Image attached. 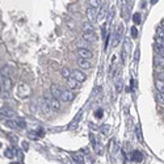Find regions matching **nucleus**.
<instances>
[{
	"label": "nucleus",
	"mask_w": 164,
	"mask_h": 164,
	"mask_svg": "<svg viewBox=\"0 0 164 164\" xmlns=\"http://www.w3.org/2000/svg\"><path fill=\"white\" fill-rule=\"evenodd\" d=\"M96 16H97L96 9H95V8H91V7H88V9H87L88 21H89V23H92V24H95V23H96Z\"/></svg>",
	"instance_id": "obj_8"
},
{
	"label": "nucleus",
	"mask_w": 164,
	"mask_h": 164,
	"mask_svg": "<svg viewBox=\"0 0 164 164\" xmlns=\"http://www.w3.org/2000/svg\"><path fill=\"white\" fill-rule=\"evenodd\" d=\"M113 16H114V8H110L109 11H108V24H110L112 21H113Z\"/></svg>",
	"instance_id": "obj_28"
},
{
	"label": "nucleus",
	"mask_w": 164,
	"mask_h": 164,
	"mask_svg": "<svg viewBox=\"0 0 164 164\" xmlns=\"http://www.w3.org/2000/svg\"><path fill=\"white\" fill-rule=\"evenodd\" d=\"M156 99H158L160 102H163V104H164V93H163V92H159V93L156 95Z\"/></svg>",
	"instance_id": "obj_36"
},
{
	"label": "nucleus",
	"mask_w": 164,
	"mask_h": 164,
	"mask_svg": "<svg viewBox=\"0 0 164 164\" xmlns=\"http://www.w3.org/2000/svg\"><path fill=\"white\" fill-rule=\"evenodd\" d=\"M41 110H42L43 114H49V113H50V110H51L50 104L46 102L45 100H42V102H41Z\"/></svg>",
	"instance_id": "obj_19"
},
{
	"label": "nucleus",
	"mask_w": 164,
	"mask_h": 164,
	"mask_svg": "<svg viewBox=\"0 0 164 164\" xmlns=\"http://www.w3.org/2000/svg\"><path fill=\"white\" fill-rule=\"evenodd\" d=\"M23 148H24V151H28V150H29L28 142H23Z\"/></svg>",
	"instance_id": "obj_42"
},
{
	"label": "nucleus",
	"mask_w": 164,
	"mask_h": 164,
	"mask_svg": "<svg viewBox=\"0 0 164 164\" xmlns=\"http://www.w3.org/2000/svg\"><path fill=\"white\" fill-rule=\"evenodd\" d=\"M158 80L164 82V71H161V72H159V74H158Z\"/></svg>",
	"instance_id": "obj_39"
},
{
	"label": "nucleus",
	"mask_w": 164,
	"mask_h": 164,
	"mask_svg": "<svg viewBox=\"0 0 164 164\" xmlns=\"http://www.w3.org/2000/svg\"><path fill=\"white\" fill-rule=\"evenodd\" d=\"M83 40L88 41V42H96L97 37L95 33H83Z\"/></svg>",
	"instance_id": "obj_17"
},
{
	"label": "nucleus",
	"mask_w": 164,
	"mask_h": 164,
	"mask_svg": "<svg viewBox=\"0 0 164 164\" xmlns=\"http://www.w3.org/2000/svg\"><path fill=\"white\" fill-rule=\"evenodd\" d=\"M155 65L164 68V55H160V54L155 55Z\"/></svg>",
	"instance_id": "obj_20"
},
{
	"label": "nucleus",
	"mask_w": 164,
	"mask_h": 164,
	"mask_svg": "<svg viewBox=\"0 0 164 164\" xmlns=\"http://www.w3.org/2000/svg\"><path fill=\"white\" fill-rule=\"evenodd\" d=\"M12 87H13V82L11 78H3V83H1V88L4 92H11Z\"/></svg>",
	"instance_id": "obj_5"
},
{
	"label": "nucleus",
	"mask_w": 164,
	"mask_h": 164,
	"mask_svg": "<svg viewBox=\"0 0 164 164\" xmlns=\"http://www.w3.org/2000/svg\"><path fill=\"white\" fill-rule=\"evenodd\" d=\"M71 76L74 78V79H76L79 83H83V82H85V80H87V75H85L82 70L71 71Z\"/></svg>",
	"instance_id": "obj_2"
},
{
	"label": "nucleus",
	"mask_w": 164,
	"mask_h": 164,
	"mask_svg": "<svg viewBox=\"0 0 164 164\" xmlns=\"http://www.w3.org/2000/svg\"><path fill=\"white\" fill-rule=\"evenodd\" d=\"M0 74H1V76H3V78H9V76L12 75V68H11V66H8V65L3 66V68L0 70Z\"/></svg>",
	"instance_id": "obj_16"
},
{
	"label": "nucleus",
	"mask_w": 164,
	"mask_h": 164,
	"mask_svg": "<svg viewBox=\"0 0 164 164\" xmlns=\"http://www.w3.org/2000/svg\"><path fill=\"white\" fill-rule=\"evenodd\" d=\"M4 155H5V158H13L14 155H16V148H13V147H9V148H7L5 150V152H4Z\"/></svg>",
	"instance_id": "obj_23"
},
{
	"label": "nucleus",
	"mask_w": 164,
	"mask_h": 164,
	"mask_svg": "<svg viewBox=\"0 0 164 164\" xmlns=\"http://www.w3.org/2000/svg\"><path fill=\"white\" fill-rule=\"evenodd\" d=\"M51 99H53V96H51L50 92H45V95H43V100H45L46 102H49V104H50Z\"/></svg>",
	"instance_id": "obj_33"
},
{
	"label": "nucleus",
	"mask_w": 164,
	"mask_h": 164,
	"mask_svg": "<svg viewBox=\"0 0 164 164\" xmlns=\"http://www.w3.org/2000/svg\"><path fill=\"white\" fill-rule=\"evenodd\" d=\"M133 20H134V23L138 25V24H141V13H135L133 16Z\"/></svg>",
	"instance_id": "obj_35"
},
{
	"label": "nucleus",
	"mask_w": 164,
	"mask_h": 164,
	"mask_svg": "<svg viewBox=\"0 0 164 164\" xmlns=\"http://www.w3.org/2000/svg\"><path fill=\"white\" fill-rule=\"evenodd\" d=\"M0 116L5 117V118H14L16 117V112L9 109V108H1L0 109Z\"/></svg>",
	"instance_id": "obj_4"
},
{
	"label": "nucleus",
	"mask_w": 164,
	"mask_h": 164,
	"mask_svg": "<svg viewBox=\"0 0 164 164\" xmlns=\"http://www.w3.org/2000/svg\"><path fill=\"white\" fill-rule=\"evenodd\" d=\"M1 93H3V88L0 87V96H1Z\"/></svg>",
	"instance_id": "obj_45"
},
{
	"label": "nucleus",
	"mask_w": 164,
	"mask_h": 164,
	"mask_svg": "<svg viewBox=\"0 0 164 164\" xmlns=\"http://www.w3.org/2000/svg\"><path fill=\"white\" fill-rule=\"evenodd\" d=\"M60 75H62L65 79H68V78H71V70L67 67H63L62 71H60Z\"/></svg>",
	"instance_id": "obj_25"
},
{
	"label": "nucleus",
	"mask_w": 164,
	"mask_h": 164,
	"mask_svg": "<svg viewBox=\"0 0 164 164\" xmlns=\"http://www.w3.org/2000/svg\"><path fill=\"white\" fill-rule=\"evenodd\" d=\"M83 33H95V26L92 23H85L84 26H83Z\"/></svg>",
	"instance_id": "obj_18"
},
{
	"label": "nucleus",
	"mask_w": 164,
	"mask_h": 164,
	"mask_svg": "<svg viewBox=\"0 0 164 164\" xmlns=\"http://www.w3.org/2000/svg\"><path fill=\"white\" fill-rule=\"evenodd\" d=\"M135 135L138 138L139 142H143V137H142V130H141V125H137L135 126Z\"/></svg>",
	"instance_id": "obj_26"
},
{
	"label": "nucleus",
	"mask_w": 164,
	"mask_h": 164,
	"mask_svg": "<svg viewBox=\"0 0 164 164\" xmlns=\"http://www.w3.org/2000/svg\"><path fill=\"white\" fill-rule=\"evenodd\" d=\"M51 93V96L55 97V99H59L60 100V95H62V91H60V88L58 87V85L55 84H51L50 85V91H49Z\"/></svg>",
	"instance_id": "obj_7"
},
{
	"label": "nucleus",
	"mask_w": 164,
	"mask_h": 164,
	"mask_svg": "<svg viewBox=\"0 0 164 164\" xmlns=\"http://www.w3.org/2000/svg\"><path fill=\"white\" fill-rule=\"evenodd\" d=\"M156 34H158V38H160V40L164 41V30L161 28H158V30H156Z\"/></svg>",
	"instance_id": "obj_34"
},
{
	"label": "nucleus",
	"mask_w": 164,
	"mask_h": 164,
	"mask_svg": "<svg viewBox=\"0 0 164 164\" xmlns=\"http://www.w3.org/2000/svg\"><path fill=\"white\" fill-rule=\"evenodd\" d=\"M138 58H139V50H137V54H135V60L138 62Z\"/></svg>",
	"instance_id": "obj_43"
},
{
	"label": "nucleus",
	"mask_w": 164,
	"mask_h": 164,
	"mask_svg": "<svg viewBox=\"0 0 164 164\" xmlns=\"http://www.w3.org/2000/svg\"><path fill=\"white\" fill-rule=\"evenodd\" d=\"M100 131H101L102 134H109V131H110V127H109V125H102V126L100 127Z\"/></svg>",
	"instance_id": "obj_30"
},
{
	"label": "nucleus",
	"mask_w": 164,
	"mask_h": 164,
	"mask_svg": "<svg viewBox=\"0 0 164 164\" xmlns=\"http://www.w3.org/2000/svg\"><path fill=\"white\" fill-rule=\"evenodd\" d=\"M114 88H116V92L117 93H121L122 89H124V80L122 79H118L116 82V84H114Z\"/></svg>",
	"instance_id": "obj_22"
},
{
	"label": "nucleus",
	"mask_w": 164,
	"mask_h": 164,
	"mask_svg": "<svg viewBox=\"0 0 164 164\" xmlns=\"http://www.w3.org/2000/svg\"><path fill=\"white\" fill-rule=\"evenodd\" d=\"M78 66H79L82 70H89V68L92 67L89 59H83V58H79V59H78Z\"/></svg>",
	"instance_id": "obj_10"
},
{
	"label": "nucleus",
	"mask_w": 164,
	"mask_h": 164,
	"mask_svg": "<svg viewBox=\"0 0 164 164\" xmlns=\"http://www.w3.org/2000/svg\"><path fill=\"white\" fill-rule=\"evenodd\" d=\"M1 83H3V76H1V74H0V87H1Z\"/></svg>",
	"instance_id": "obj_44"
},
{
	"label": "nucleus",
	"mask_w": 164,
	"mask_h": 164,
	"mask_svg": "<svg viewBox=\"0 0 164 164\" xmlns=\"http://www.w3.org/2000/svg\"><path fill=\"white\" fill-rule=\"evenodd\" d=\"M156 88H158L159 92H163V93H164V82L158 80V82H156Z\"/></svg>",
	"instance_id": "obj_31"
},
{
	"label": "nucleus",
	"mask_w": 164,
	"mask_h": 164,
	"mask_svg": "<svg viewBox=\"0 0 164 164\" xmlns=\"http://www.w3.org/2000/svg\"><path fill=\"white\" fill-rule=\"evenodd\" d=\"M75 99V93L74 92H71V91H63L62 95H60V100L65 102H71L74 101Z\"/></svg>",
	"instance_id": "obj_3"
},
{
	"label": "nucleus",
	"mask_w": 164,
	"mask_h": 164,
	"mask_svg": "<svg viewBox=\"0 0 164 164\" xmlns=\"http://www.w3.org/2000/svg\"><path fill=\"white\" fill-rule=\"evenodd\" d=\"M155 50H156V53H159L160 55H164V41L163 40L158 38V41H156V43H155Z\"/></svg>",
	"instance_id": "obj_13"
},
{
	"label": "nucleus",
	"mask_w": 164,
	"mask_h": 164,
	"mask_svg": "<svg viewBox=\"0 0 164 164\" xmlns=\"http://www.w3.org/2000/svg\"><path fill=\"white\" fill-rule=\"evenodd\" d=\"M161 29H163V30H164V21H163V23H161Z\"/></svg>",
	"instance_id": "obj_46"
},
{
	"label": "nucleus",
	"mask_w": 164,
	"mask_h": 164,
	"mask_svg": "<svg viewBox=\"0 0 164 164\" xmlns=\"http://www.w3.org/2000/svg\"><path fill=\"white\" fill-rule=\"evenodd\" d=\"M122 36H124V25H119L118 26V30L114 33V37H113V43L112 45L114 46V47H117V46L121 43V41H122Z\"/></svg>",
	"instance_id": "obj_1"
},
{
	"label": "nucleus",
	"mask_w": 164,
	"mask_h": 164,
	"mask_svg": "<svg viewBox=\"0 0 164 164\" xmlns=\"http://www.w3.org/2000/svg\"><path fill=\"white\" fill-rule=\"evenodd\" d=\"M96 117H97V118H100V117H102V109H99V110L96 112Z\"/></svg>",
	"instance_id": "obj_41"
},
{
	"label": "nucleus",
	"mask_w": 164,
	"mask_h": 164,
	"mask_svg": "<svg viewBox=\"0 0 164 164\" xmlns=\"http://www.w3.org/2000/svg\"><path fill=\"white\" fill-rule=\"evenodd\" d=\"M88 5L91 7V8H100L101 7V0H88Z\"/></svg>",
	"instance_id": "obj_21"
},
{
	"label": "nucleus",
	"mask_w": 164,
	"mask_h": 164,
	"mask_svg": "<svg viewBox=\"0 0 164 164\" xmlns=\"http://www.w3.org/2000/svg\"><path fill=\"white\" fill-rule=\"evenodd\" d=\"M93 148H95V152H96L97 155H101V154H102V146H101V143L96 142V143L93 144Z\"/></svg>",
	"instance_id": "obj_27"
},
{
	"label": "nucleus",
	"mask_w": 164,
	"mask_h": 164,
	"mask_svg": "<svg viewBox=\"0 0 164 164\" xmlns=\"http://www.w3.org/2000/svg\"><path fill=\"white\" fill-rule=\"evenodd\" d=\"M4 125H5V126H8V127H11V129H17V122L16 121H13V119H5V121H4Z\"/></svg>",
	"instance_id": "obj_24"
},
{
	"label": "nucleus",
	"mask_w": 164,
	"mask_h": 164,
	"mask_svg": "<svg viewBox=\"0 0 164 164\" xmlns=\"http://www.w3.org/2000/svg\"><path fill=\"white\" fill-rule=\"evenodd\" d=\"M129 158H130L134 163H141V161H143V155H142V152L141 151H137V150L133 151Z\"/></svg>",
	"instance_id": "obj_9"
},
{
	"label": "nucleus",
	"mask_w": 164,
	"mask_h": 164,
	"mask_svg": "<svg viewBox=\"0 0 164 164\" xmlns=\"http://www.w3.org/2000/svg\"><path fill=\"white\" fill-rule=\"evenodd\" d=\"M74 160L76 161V163H79V164H83V163H84V159H83L82 156L79 155V154H75V155H74Z\"/></svg>",
	"instance_id": "obj_32"
},
{
	"label": "nucleus",
	"mask_w": 164,
	"mask_h": 164,
	"mask_svg": "<svg viewBox=\"0 0 164 164\" xmlns=\"http://www.w3.org/2000/svg\"><path fill=\"white\" fill-rule=\"evenodd\" d=\"M82 114H83V110H82V112H79V113L76 114V117L74 118V121H72L70 125H68V129H70V130H71V129H75V127H76L78 125H79L80 119H82Z\"/></svg>",
	"instance_id": "obj_15"
},
{
	"label": "nucleus",
	"mask_w": 164,
	"mask_h": 164,
	"mask_svg": "<svg viewBox=\"0 0 164 164\" xmlns=\"http://www.w3.org/2000/svg\"><path fill=\"white\" fill-rule=\"evenodd\" d=\"M50 108L51 110H60V108H62V105H60V100L59 99H55V97H53L50 101Z\"/></svg>",
	"instance_id": "obj_12"
},
{
	"label": "nucleus",
	"mask_w": 164,
	"mask_h": 164,
	"mask_svg": "<svg viewBox=\"0 0 164 164\" xmlns=\"http://www.w3.org/2000/svg\"><path fill=\"white\" fill-rule=\"evenodd\" d=\"M16 122H17V126L20 127V129H25V127H26L25 121H20V119H19V121H16Z\"/></svg>",
	"instance_id": "obj_37"
},
{
	"label": "nucleus",
	"mask_w": 164,
	"mask_h": 164,
	"mask_svg": "<svg viewBox=\"0 0 164 164\" xmlns=\"http://www.w3.org/2000/svg\"><path fill=\"white\" fill-rule=\"evenodd\" d=\"M78 47L79 49H88V41L85 40H82L78 42Z\"/></svg>",
	"instance_id": "obj_29"
},
{
	"label": "nucleus",
	"mask_w": 164,
	"mask_h": 164,
	"mask_svg": "<svg viewBox=\"0 0 164 164\" xmlns=\"http://www.w3.org/2000/svg\"><path fill=\"white\" fill-rule=\"evenodd\" d=\"M9 139H11L13 143H17V142H19V138H17V135H9Z\"/></svg>",
	"instance_id": "obj_40"
},
{
	"label": "nucleus",
	"mask_w": 164,
	"mask_h": 164,
	"mask_svg": "<svg viewBox=\"0 0 164 164\" xmlns=\"http://www.w3.org/2000/svg\"><path fill=\"white\" fill-rule=\"evenodd\" d=\"M78 55L83 59H91L92 58V51L89 49H78Z\"/></svg>",
	"instance_id": "obj_6"
},
{
	"label": "nucleus",
	"mask_w": 164,
	"mask_h": 164,
	"mask_svg": "<svg viewBox=\"0 0 164 164\" xmlns=\"http://www.w3.org/2000/svg\"><path fill=\"white\" fill-rule=\"evenodd\" d=\"M106 13H108L106 4H105V5H102V4H101V7H100V11H99V13H97V16H96V21H101L102 19L106 16Z\"/></svg>",
	"instance_id": "obj_14"
},
{
	"label": "nucleus",
	"mask_w": 164,
	"mask_h": 164,
	"mask_svg": "<svg viewBox=\"0 0 164 164\" xmlns=\"http://www.w3.org/2000/svg\"><path fill=\"white\" fill-rule=\"evenodd\" d=\"M137 36H138V30H137L135 26H133V28H131V37L137 38Z\"/></svg>",
	"instance_id": "obj_38"
},
{
	"label": "nucleus",
	"mask_w": 164,
	"mask_h": 164,
	"mask_svg": "<svg viewBox=\"0 0 164 164\" xmlns=\"http://www.w3.org/2000/svg\"><path fill=\"white\" fill-rule=\"evenodd\" d=\"M67 87L70 88V89H78V88H80V83L71 76L67 79Z\"/></svg>",
	"instance_id": "obj_11"
}]
</instances>
